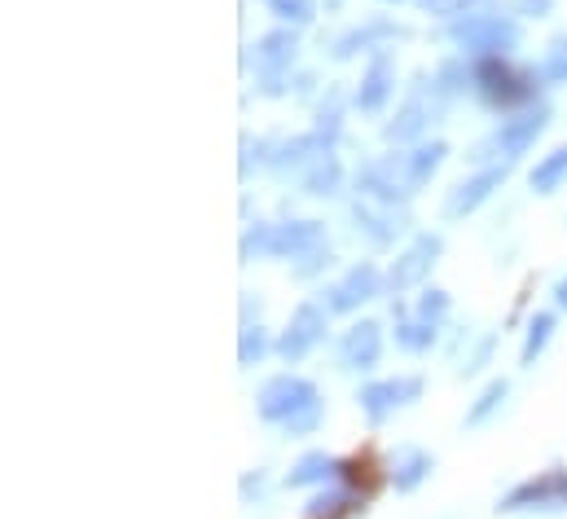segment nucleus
<instances>
[{
	"label": "nucleus",
	"instance_id": "7ed1b4c3",
	"mask_svg": "<svg viewBox=\"0 0 567 519\" xmlns=\"http://www.w3.org/2000/svg\"><path fill=\"white\" fill-rule=\"evenodd\" d=\"M524 506H567V471H546L541 480L519 484L502 502V511H524Z\"/></svg>",
	"mask_w": 567,
	"mask_h": 519
},
{
	"label": "nucleus",
	"instance_id": "f3484780",
	"mask_svg": "<svg viewBox=\"0 0 567 519\" xmlns=\"http://www.w3.org/2000/svg\"><path fill=\"white\" fill-rule=\"evenodd\" d=\"M550 330H554V317H550V313H537V317H532V326H528V344H524V366H528L532 357H537L541 348H546Z\"/></svg>",
	"mask_w": 567,
	"mask_h": 519
},
{
	"label": "nucleus",
	"instance_id": "412c9836",
	"mask_svg": "<svg viewBox=\"0 0 567 519\" xmlns=\"http://www.w3.org/2000/svg\"><path fill=\"white\" fill-rule=\"evenodd\" d=\"M273 9H277V18H295V22L313 18V5H308V0H273Z\"/></svg>",
	"mask_w": 567,
	"mask_h": 519
},
{
	"label": "nucleus",
	"instance_id": "6e6552de",
	"mask_svg": "<svg viewBox=\"0 0 567 519\" xmlns=\"http://www.w3.org/2000/svg\"><path fill=\"white\" fill-rule=\"evenodd\" d=\"M378 361V326L374 322H361L348 330V339H343V366L352 370H370Z\"/></svg>",
	"mask_w": 567,
	"mask_h": 519
},
{
	"label": "nucleus",
	"instance_id": "aec40b11",
	"mask_svg": "<svg viewBox=\"0 0 567 519\" xmlns=\"http://www.w3.org/2000/svg\"><path fill=\"white\" fill-rule=\"evenodd\" d=\"M431 339H436V326H427V322L422 326H400V344L405 348H427Z\"/></svg>",
	"mask_w": 567,
	"mask_h": 519
},
{
	"label": "nucleus",
	"instance_id": "0eeeda50",
	"mask_svg": "<svg viewBox=\"0 0 567 519\" xmlns=\"http://www.w3.org/2000/svg\"><path fill=\"white\" fill-rule=\"evenodd\" d=\"M374 286H378L374 264H361V269H352V273H348V282L330 291V308H335V313H348V308H357L361 300H370Z\"/></svg>",
	"mask_w": 567,
	"mask_h": 519
},
{
	"label": "nucleus",
	"instance_id": "b1692460",
	"mask_svg": "<svg viewBox=\"0 0 567 519\" xmlns=\"http://www.w3.org/2000/svg\"><path fill=\"white\" fill-rule=\"evenodd\" d=\"M559 304H563V308H567V278H563V282H559Z\"/></svg>",
	"mask_w": 567,
	"mask_h": 519
},
{
	"label": "nucleus",
	"instance_id": "6ab92c4d",
	"mask_svg": "<svg viewBox=\"0 0 567 519\" xmlns=\"http://www.w3.org/2000/svg\"><path fill=\"white\" fill-rule=\"evenodd\" d=\"M317 423H321V401H308L299 414L286 418V432H291V436H304V432H313Z\"/></svg>",
	"mask_w": 567,
	"mask_h": 519
},
{
	"label": "nucleus",
	"instance_id": "5701e85b",
	"mask_svg": "<svg viewBox=\"0 0 567 519\" xmlns=\"http://www.w3.org/2000/svg\"><path fill=\"white\" fill-rule=\"evenodd\" d=\"M444 308H449V300H444V295L440 291H427V300H422V313H444Z\"/></svg>",
	"mask_w": 567,
	"mask_h": 519
},
{
	"label": "nucleus",
	"instance_id": "9d476101",
	"mask_svg": "<svg viewBox=\"0 0 567 519\" xmlns=\"http://www.w3.org/2000/svg\"><path fill=\"white\" fill-rule=\"evenodd\" d=\"M546 128V115H528V119H510V124L497 132V150L506 154V159H515V154H524L532 141H537V132Z\"/></svg>",
	"mask_w": 567,
	"mask_h": 519
},
{
	"label": "nucleus",
	"instance_id": "f257e3e1",
	"mask_svg": "<svg viewBox=\"0 0 567 519\" xmlns=\"http://www.w3.org/2000/svg\"><path fill=\"white\" fill-rule=\"evenodd\" d=\"M308 401H317V388L304 379H291V374H277L260 388V414L269 423H286L291 414H299Z\"/></svg>",
	"mask_w": 567,
	"mask_h": 519
},
{
	"label": "nucleus",
	"instance_id": "39448f33",
	"mask_svg": "<svg viewBox=\"0 0 567 519\" xmlns=\"http://www.w3.org/2000/svg\"><path fill=\"white\" fill-rule=\"evenodd\" d=\"M462 40H471L475 44V53H506L510 44L519 40V27L515 22H502V18H475V22H466L462 27Z\"/></svg>",
	"mask_w": 567,
	"mask_h": 519
},
{
	"label": "nucleus",
	"instance_id": "4be33fe9",
	"mask_svg": "<svg viewBox=\"0 0 567 519\" xmlns=\"http://www.w3.org/2000/svg\"><path fill=\"white\" fill-rule=\"evenodd\" d=\"M251 352H255V357L264 352V335H260V330H255V335L247 330V339H242V361H251Z\"/></svg>",
	"mask_w": 567,
	"mask_h": 519
},
{
	"label": "nucleus",
	"instance_id": "a211bd4d",
	"mask_svg": "<svg viewBox=\"0 0 567 519\" xmlns=\"http://www.w3.org/2000/svg\"><path fill=\"white\" fill-rule=\"evenodd\" d=\"M291 53H295V36H269L264 40V49H260V62L264 66H282Z\"/></svg>",
	"mask_w": 567,
	"mask_h": 519
},
{
	"label": "nucleus",
	"instance_id": "ddd939ff",
	"mask_svg": "<svg viewBox=\"0 0 567 519\" xmlns=\"http://www.w3.org/2000/svg\"><path fill=\"white\" fill-rule=\"evenodd\" d=\"M387 75H392V62H387V53H378L374 66H370V80H365V93L357 97L365 110H378V106H383V97H387Z\"/></svg>",
	"mask_w": 567,
	"mask_h": 519
},
{
	"label": "nucleus",
	"instance_id": "f8f14e48",
	"mask_svg": "<svg viewBox=\"0 0 567 519\" xmlns=\"http://www.w3.org/2000/svg\"><path fill=\"white\" fill-rule=\"evenodd\" d=\"M339 471V462L335 458H326V454H308V458H299L295 462V471L286 476V484H317V480H326V476H335Z\"/></svg>",
	"mask_w": 567,
	"mask_h": 519
},
{
	"label": "nucleus",
	"instance_id": "1a4fd4ad",
	"mask_svg": "<svg viewBox=\"0 0 567 519\" xmlns=\"http://www.w3.org/2000/svg\"><path fill=\"white\" fill-rule=\"evenodd\" d=\"M502 168H493V172H484V176H475V181H462L458 185V194L449 198V207H444V212L449 216H462V212H475V207L484 203L488 194H493V185H502Z\"/></svg>",
	"mask_w": 567,
	"mask_h": 519
},
{
	"label": "nucleus",
	"instance_id": "20e7f679",
	"mask_svg": "<svg viewBox=\"0 0 567 519\" xmlns=\"http://www.w3.org/2000/svg\"><path fill=\"white\" fill-rule=\"evenodd\" d=\"M422 392V379H400V383H370V388H361V405L365 414H370V423H383L387 414L396 410V405L414 401Z\"/></svg>",
	"mask_w": 567,
	"mask_h": 519
},
{
	"label": "nucleus",
	"instance_id": "423d86ee",
	"mask_svg": "<svg viewBox=\"0 0 567 519\" xmlns=\"http://www.w3.org/2000/svg\"><path fill=\"white\" fill-rule=\"evenodd\" d=\"M321 308L317 304H299V313H295V326H291V335L282 339V357H291V361H299L308 348L321 339Z\"/></svg>",
	"mask_w": 567,
	"mask_h": 519
},
{
	"label": "nucleus",
	"instance_id": "9b49d317",
	"mask_svg": "<svg viewBox=\"0 0 567 519\" xmlns=\"http://www.w3.org/2000/svg\"><path fill=\"white\" fill-rule=\"evenodd\" d=\"M436 251H440V242H436V238H422L418 247L405 256V264H396V269H392V282H396V286L418 282V278H422V269H427V264H431L427 256H436Z\"/></svg>",
	"mask_w": 567,
	"mask_h": 519
},
{
	"label": "nucleus",
	"instance_id": "dca6fc26",
	"mask_svg": "<svg viewBox=\"0 0 567 519\" xmlns=\"http://www.w3.org/2000/svg\"><path fill=\"white\" fill-rule=\"evenodd\" d=\"M506 392H510V383L506 379H497V383H488V392L480 396V401H475L471 405V410H466V427H480L484 423V418L488 414H493L497 410V405H502L506 401Z\"/></svg>",
	"mask_w": 567,
	"mask_h": 519
},
{
	"label": "nucleus",
	"instance_id": "f03ea898",
	"mask_svg": "<svg viewBox=\"0 0 567 519\" xmlns=\"http://www.w3.org/2000/svg\"><path fill=\"white\" fill-rule=\"evenodd\" d=\"M475 80H480V93L488 97L493 106H515V102H528L537 88H532L528 80H519L510 66H502L497 58H488L475 66Z\"/></svg>",
	"mask_w": 567,
	"mask_h": 519
},
{
	"label": "nucleus",
	"instance_id": "4468645a",
	"mask_svg": "<svg viewBox=\"0 0 567 519\" xmlns=\"http://www.w3.org/2000/svg\"><path fill=\"white\" fill-rule=\"evenodd\" d=\"M563 176H567V150H554L550 159L537 163V172H532V190H537V194H554Z\"/></svg>",
	"mask_w": 567,
	"mask_h": 519
},
{
	"label": "nucleus",
	"instance_id": "2eb2a0df",
	"mask_svg": "<svg viewBox=\"0 0 567 519\" xmlns=\"http://www.w3.org/2000/svg\"><path fill=\"white\" fill-rule=\"evenodd\" d=\"M431 471V458L422 449H400V462H396V489H414V484Z\"/></svg>",
	"mask_w": 567,
	"mask_h": 519
}]
</instances>
